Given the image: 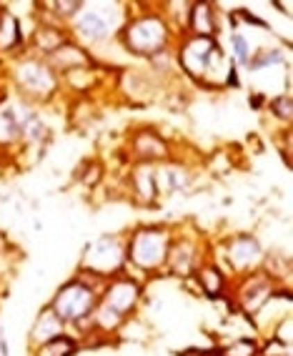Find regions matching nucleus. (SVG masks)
<instances>
[{
    "mask_svg": "<svg viewBox=\"0 0 293 356\" xmlns=\"http://www.w3.org/2000/svg\"><path fill=\"white\" fill-rule=\"evenodd\" d=\"M171 223H138L126 231V274L140 276H163L166 271L168 248L173 241Z\"/></svg>",
    "mask_w": 293,
    "mask_h": 356,
    "instance_id": "obj_1",
    "label": "nucleus"
},
{
    "mask_svg": "<svg viewBox=\"0 0 293 356\" xmlns=\"http://www.w3.org/2000/svg\"><path fill=\"white\" fill-rule=\"evenodd\" d=\"M103 284H106L103 279L76 271L73 279H68L56 289L48 306L63 318V324L68 326V334L78 337V334H83L88 329L90 316H93L98 301H101Z\"/></svg>",
    "mask_w": 293,
    "mask_h": 356,
    "instance_id": "obj_2",
    "label": "nucleus"
},
{
    "mask_svg": "<svg viewBox=\"0 0 293 356\" xmlns=\"http://www.w3.org/2000/svg\"><path fill=\"white\" fill-rule=\"evenodd\" d=\"M126 20V6L121 3H83L68 33L76 35L78 45H106L113 40L110 35L123 31Z\"/></svg>",
    "mask_w": 293,
    "mask_h": 356,
    "instance_id": "obj_3",
    "label": "nucleus"
},
{
    "mask_svg": "<svg viewBox=\"0 0 293 356\" xmlns=\"http://www.w3.org/2000/svg\"><path fill=\"white\" fill-rule=\"evenodd\" d=\"M121 48L133 58H156L171 48V23L166 15L146 13L128 18L123 31L118 33Z\"/></svg>",
    "mask_w": 293,
    "mask_h": 356,
    "instance_id": "obj_4",
    "label": "nucleus"
},
{
    "mask_svg": "<svg viewBox=\"0 0 293 356\" xmlns=\"http://www.w3.org/2000/svg\"><path fill=\"white\" fill-rule=\"evenodd\" d=\"M76 271L108 281L118 274H126V236L103 234L85 243Z\"/></svg>",
    "mask_w": 293,
    "mask_h": 356,
    "instance_id": "obj_5",
    "label": "nucleus"
},
{
    "mask_svg": "<svg viewBox=\"0 0 293 356\" xmlns=\"http://www.w3.org/2000/svg\"><path fill=\"white\" fill-rule=\"evenodd\" d=\"M10 76H13L15 88L23 96V101H28L31 106L51 103L58 90L63 88L60 76L45 63V58H18Z\"/></svg>",
    "mask_w": 293,
    "mask_h": 356,
    "instance_id": "obj_6",
    "label": "nucleus"
},
{
    "mask_svg": "<svg viewBox=\"0 0 293 356\" xmlns=\"http://www.w3.org/2000/svg\"><path fill=\"white\" fill-rule=\"evenodd\" d=\"M216 254L221 256L216 264L224 268L226 276L233 274L238 279V276L253 274V271L263 268V261H266L268 251L256 234L238 231V234H231L218 241Z\"/></svg>",
    "mask_w": 293,
    "mask_h": 356,
    "instance_id": "obj_7",
    "label": "nucleus"
},
{
    "mask_svg": "<svg viewBox=\"0 0 293 356\" xmlns=\"http://www.w3.org/2000/svg\"><path fill=\"white\" fill-rule=\"evenodd\" d=\"M281 286H291V284H283V281L268 274L266 268H258L253 274L233 279L228 289H233V304H236L238 314L243 318H251Z\"/></svg>",
    "mask_w": 293,
    "mask_h": 356,
    "instance_id": "obj_8",
    "label": "nucleus"
},
{
    "mask_svg": "<svg viewBox=\"0 0 293 356\" xmlns=\"http://www.w3.org/2000/svg\"><path fill=\"white\" fill-rule=\"evenodd\" d=\"M101 304L118 312L121 316L131 318L140 312V306L146 304V289L143 281L131 274H118L108 279L101 289Z\"/></svg>",
    "mask_w": 293,
    "mask_h": 356,
    "instance_id": "obj_9",
    "label": "nucleus"
},
{
    "mask_svg": "<svg viewBox=\"0 0 293 356\" xmlns=\"http://www.w3.org/2000/svg\"><path fill=\"white\" fill-rule=\"evenodd\" d=\"M203 261H206V251L201 248V238L198 236L173 234L163 276H176L181 281H188Z\"/></svg>",
    "mask_w": 293,
    "mask_h": 356,
    "instance_id": "obj_10",
    "label": "nucleus"
},
{
    "mask_svg": "<svg viewBox=\"0 0 293 356\" xmlns=\"http://www.w3.org/2000/svg\"><path fill=\"white\" fill-rule=\"evenodd\" d=\"M128 156L131 163H166L173 161V143L151 126L135 128L128 138Z\"/></svg>",
    "mask_w": 293,
    "mask_h": 356,
    "instance_id": "obj_11",
    "label": "nucleus"
},
{
    "mask_svg": "<svg viewBox=\"0 0 293 356\" xmlns=\"http://www.w3.org/2000/svg\"><path fill=\"white\" fill-rule=\"evenodd\" d=\"M128 198L140 209H153L158 204V181H156V163H131V171L123 178Z\"/></svg>",
    "mask_w": 293,
    "mask_h": 356,
    "instance_id": "obj_12",
    "label": "nucleus"
},
{
    "mask_svg": "<svg viewBox=\"0 0 293 356\" xmlns=\"http://www.w3.org/2000/svg\"><path fill=\"white\" fill-rule=\"evenodd\" d=\"M31 103L18 98V101H6L0 103V153L15 151L23 146V134H20V123L23 115L28 113Z\"/></svg>",
    "mask_w": 293,
    "mask_h": 356,
    "instance_id": "obj_13",
    "label": "nucleus"
},
{
    "mask_svg": "<svg viewBox=\"0 0 293 356\" xmlns=\"http://www.w3.org/2000/svg\"><path fill=\"white\" fill-rule=\"evenodd\" d=\"M216 38H196V35H185L178 45V65L183 68V73L193 81H203L206 76V63L208 56L213 51Z\"/></svg>",
    "mask_w": 293,
    "mask_h": 356,
    "instance_id": "obj_14",
    "label": "nucleus"
},
{
    "mask_svg": "<svg viewBox=\"0 0 293 356\" xmlns=\"http://www.w3.org/2000/svg\"><path fill=\"white\" fill-rule=\"evenodd\" d=\"M156 181H158V196L171 198L173 193H183L193 186V171L183 161H166L156 165Z\"/></svg>",
    "mask_w": 293,
    "mask_h": 356,
    "instance_id": "obj_15",
    "label": "nucleus"
},
{
    "mask_svg": "<svg viewBox=\"0 0 293 356\" xmlns=\"http://www.w3.org/2000/svg\"><path fill=\"white\" fill-rule=\"evenodd\" d=\"M63 334H68V326L63 324V318L58 316L48 304H43L38 309V314H35V318H33L31 331H28V346L35 349L40 343L53 341V339L63 337Z\"/></svg>",
    "mask_w": 293,
    "mask_h": 356,
    "instance_id": "obj_16",
    "label": "nucleus"
},
{
    "mask_svg": "<svg viewBox=\"0 0 293 356\" xmlns=\"http://www.w3.org/2000/svg\"><path fill=\"white\" fill-rule=\"evenodd\" d=\"M188 281H196L198 291L208 296V299H224L231 286V279L226 276V271L210 259H206Z\"/></svg>",
    "mask_w": 293,
    "mask_h": 356,
    "instance_id": "obj_17",
    "label": "nucleus"
},
{
    "mask_svg": "<svg viewBox=\"0 0 293 356\" xmlns=\"http://www.w3.org/2000/svg\"><path fill=\"white\" fill-rule=\"evenodd\" d=\"M221 20H218L216 8L210 3H191L188 15H185V33L196 38H216Z\"/></svg>",
    "mask_w": 293,
    "mask_h": 356,
    "instance_id": "obj_18",
    "label": "nucleus"
},
{
    "mask_svg": "<svg viewBox=\"0 0 293 356\" xmlns=\"http://www.w3.org/2000/svg\"><path fill=\"white\" fill-rule=\"evenodd\" d=\"M45 63L51 65L58 76H63V73H70V70H76V68L93 65V58L88 56V51H85L83 45H78L76 40L70 38L68 43L60 45L51 56H45Z\"/></svg>",
    "mask_w": 293,
    "mask_h": 356,
    "instance_id": "obj_19",
    "label": "nucleus"
},
{
    "mask_svg": "<svg viewBox=\"0 0 293 356\" xmlns=\"http://www.w3.org/2000/svg\"><path fill=\"white\" fill-rule=\"evenodd\" d=\"M68 40H70L68 28L43 20V23H38V26H35V31H33V35L26 40V43H31L33 48H35V51L45 58V56H51L53 51H58L60 45L68 43Z\"/></svg>",
    "mask_w": 293,
    "mask_h": 356,
    "instance_id": "obj_20",
    "label": "nucleus"
},
{
    "mask_svg": "<svg viewBox=\"0 0 293 356\" xmlns=\"http://www.w3.org/2000/svg\"><path fill=\"white\" fill-rule=\"evenodd\" d=\"M26 45V33L18 15H13L6 6H0V56H10Z\"/></svg>",
    "mask_w": 293,
    "mask_h": 356,
    "instance_id": "obj_21",
    "label": "nucleus"
},
{
    "mask_svg": "<svg viewBox=\"0 0 293 356\" xmlns=\"http://www.w3.org/2000/svg\"><path fill=\"white\" fill-rule=\"evenodd\" d=\"M78 351H81V341L73 334H63V337L31 349V356H76Z\"/></svg>",
    "mask_w": 293,
    "mask_h": 356,
    "instance_id": "obj_22",
    "label": "nucleus"
},
{
    "mask_svg": "<svg viewBox=\"0 0 293 356\" xmlns=\"http://www.w3.org/2000/svg\"><path fill=\"white\" fill-rule=\"evenodd\" d=\"M218 356H261V341L253 337H236L226 346L216 349Z\"/></svg>",
    "mask_w": 293,
    "mask_h": 356,
    "instance_id": "obj_23",
    "label": "nucleus"
},
{
    "mask_svg": "<svg viewBox=\"0 0 293 356\" xmlns=\"http://www.w3.org/2000/svg\"><path fill=\"white\" fill-rule=\"evenodd\" d=\"M251 56H253V48H251L249 38L243 35V33H231V60H233V65L236 68H246L251 60Z\"/></svg>",
    "mask_w": 293,
    "mask_h": 356,
    "instance_id": "obj_24",
    "label": "nucleus"
},
{
    "mask_svg": "<svg viewBox=\"0 0 293 356\" xmlns=\"http://www.w3.org/2000/svg\"><path fill=\"white\" fill-rule=\"evenodd\" d=\"M103 176H106V171H103L101 161H85V163L78 165V171H76V181L83 186V188H96L103 181Z\"/></svg>",
    "mask_w": 293,
    "mask_h": 356,
    "instance_id": "obj_25",
    "label": "nucleus"
},
{
    "mask_svg": "<svg viewBox=\"0 0 293 356\" xmlns=\"http://www.w3.org/2000/svg\"><path fill=\"white\" fill-rule=\"evenodd\" d=\"M268 108L274 113L276 121H281L283 126H291V118H293V101H291V93H278V96L268 98Z\"/></svg>",
    "mask_w": 293,
    "mask_h": 356,
    "instance_id": "obj_26",
    "label": "nucleus"
},
{
    "mask_svg": "<svg viewBox=\"0 0 293 356\" xmlns=\"http://www.w3.org/2000/svg\"><path fill=\"white\" fill-rule=\"evenodd\" d=\"M291 326H293V316L288 314V316H283L278 321V324L274 326V329L268 331V337L266 339H274V341L278 343H286V346H291Z\"/></svg>",
    "mask_w": 293,
    "mask_h": 356,
    "instance_id": "obj_27",
    "label": "nucleus"
},
{
    "mask_svg": "<svg viewBox=\"0 0 293 356\" xmlns=\"http://www.w3.org/2000/svg\"><path fill=\"white\" fill-rule=\"evenodd\" d=\"M8 251H10V241H8V236L3 234V231H0V259H3V256H6Z\"/></svg>",
    "mask_w": 293,
    "mask_h": 356,
    "instance_id": "obj_28",
    "label": "nucleus"
},
{
    "mask_svg": "<svg viewBox=\"0 0 293 356\" xmlns=\"http://www.w3.org/2000/svg\"><path fill=\"white\" fill-rule=\"evenodd\" d=\"M208 356H218V354H216V351H213V354H208Z\"/></svg>",
    "mask_w": 293,
    "mask_h": 356,
    "instance_id": "obj_29",
    "label": "nucleus"
}]
</instances>
